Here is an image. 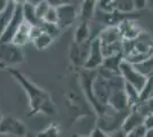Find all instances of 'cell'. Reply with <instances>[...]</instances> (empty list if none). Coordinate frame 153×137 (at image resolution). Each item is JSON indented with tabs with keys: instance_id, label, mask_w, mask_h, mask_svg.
Returning a JSON list of instances; mask_svg holds the SVG:
<instances>
[{
	"instance_id": "6da1fadb",
	"label": "cell",
	"mask_w": 153,
	"mask_h": 137,
	"mask_svg": "<svg viewBox=\"0 0 153 137\" xmlns=\"http://www.w3.org/2000/svg\"><path fill=\"white\" fill-rule=\"evenodd\" d=\"M9 74L13 77L22 88L25 90L27 98H29V105H30V116L34 114H46L51 116L55 113V106L51 102L49 94L41 89L40 87L33 84L26 78L24 74H22L19 71L15 70L13 67L7 69Z\"/></svg>"
},
{
	"instance_id": "7a4b0ae2",
	"label": "cell",
	"mask_w": 153,
	"mask_h": 137,
	"mask_svg": "<svg viewBox=\"0 0 153 137\" xmlns=\"http://www.w3.org/2000/svg\"><path fill=\"white\" fill-rule=\"evenodd\" d=\"M153 55V41L146 33H142L137 39L123 40L122 56L131 64H138Z\"/></svg>"
},
{
	"instance_id": "3957f363",
	"label": "cell",
	"mask_w": 153,
	"mask_h": 137,
	"mask_svg": "<svg viewBox=\"0 0 153 137\" xmlns=\"http://www.w3.org/2000/svg\"><path fill=\"white\" fill-rule=\"evenodd\" d=\"M105 57L122 54L123 38L118 26H106L97 36Z\"/></svg>"
},
{
	"instance_id": "277c9868",
	"label": "cell",
	"mask_w": 153,
	"mask_h": 137,
	"mask_svg": "<svg viewBox=\"0 0 153 137\" xmlns=\"http://www.w3.org/2000/svg\"><path fill=\"white\" fill-rule=\"evenodd\" d=\"M24 59L22 47L14 45L13 42L0 44V66L6 69L19 65Z\"/></svg>"
},
{
	"instance_id": "5b68a950",
	"label": "cell",
	"mask_w": 153,
	"mask_h": 137,
	"mask_svg": "<svg viewBox=\"0 0 153 137\" xmlns=\"http://www.w3.org/2000/svg\"><path fill=\"white\" fill-rule=\"evenodd\" d=\"M120 74L125 80L126 84H129L133 87H135L138 91L143 89V87L146 82L147 78L145 76H143L136 67L134 64L129 63L127 61H122L121 65H120Z\"/></svg>"
},
{
	"instance_id": "8992f818",
	"label": "cell",
	"mask_w": 153,
	"mask_h": 137,
	"mask_svg": "<svg viewBox=\"0 0 153 137\" xmlns=\"http://www.w3.org/2000/svg\"><path fill=\"white\" fill-rule=\"evenodd\" d=\"M104 59H105V56L103 54L101 41L98 39V37H95L90 41L89 54H88V59L85 63L83 69L90 70V71H96L103 65Z\"/></svg>"
},
{
	"instance_id": "52a82bcc",
	"label": "cell",
	"mask_w": 153,
	"mask_h": 137,
	"mask_svg": "<svg viewBox=\"0 0 153 137\" xmlns=\"http://www.w3.org/2000/svg\"><path fill=\"white\" fill-rule=\"evenodd\" d=\"M0 134L24 137L27 134V129L25 124L19 119L12 116H4L0 121Z\"/></svg>"
},
{
	"instance_id": "ba28073f",
	"label": "cell",
	"mask_w": 153,
	"mask_h": 137,
	"mask_svg": "<svg viewBox=\"0 0 153 137\" xmlns=\"http://www.w3.org/2000/svg\"><path fill=\"white\" fill-rule=\"evenodd\" d=\"M79 16V12L76 5L66 4L57 7V25L61 30L70 27Z\"/></svg>"
},
{
	"instance_id": "9c48e42d",
	"label": "cell",
	"mask_w": 153,
	"mask_h": 137,
	"mask_svg": "<svg viewBox=\"0 0 153 137\" xmlns=\"http://www.w3.org/2000/svg\"><path fill=\"white\" fill-rule=\"evenodd\" d=\"M24 22V16H23V7L22 5H17L15 13H14L13 19L10 20L9 24L7 25L6 30L0 37V44H8L12 42L14 39L15 33L17 32L19 27L22 25V23Z\"/></svg>"
},
{
	"instance_id": "30bf717a",
	"label": "cell",
	"mask_w": 153,
	"mask_h": 137,
	"mask_svg": "<svg viewBox=\"0 0 153 137\" xmlns=\"http://www.w3.org/2000/svg\"><path fill=\"white\" fill-rule=\"evenodd\" d=\"M90 41L91 40L83 44H76L73 41L70 50V59L76 66H80V67L85 66V63L88 59V54H89Z\"/></svg>"
},
{
	"instance_id": "8fae6325",
	"label": "cell",
	"mask_w": 153,
	"mask_h": 137,
	"mask_svg": "<svg viewBox=\"0 0 153 137\" xmlns=\"http://www.w3.org/2000/svg\"><path fill=\"white\" fill-rule=\"evenodd\" d=\"M55 38L47 33L41 27V24L37 26H32V40L31 42L34 45V47L39 50L47 49L49 46L53 44Z\"/></svg>"
},
{
	"instance_id": "7c38bea8",
	"label": "cell",
	"mask_w": 153,
	"mask_h": 137,
	"mask_svg": "<svg viewBox=\"0 0 153 137\" xmlns=\"http://www.w3.org/2000/svg\"><path fill=\"white\" fill-rule=\"evenodd\" d=\"M118 27H119V31L121 33L123 40L137 39L143 33L138 23L134 20H130V19H123V21L119 23Z\"/></svg>"
},
{
	"instance_id": "4fadbf2b",
	"label": "cell",
	"mask_w": 153,
	"mask_h": 137,
	"mask_svg": "<svg viewBox=\"0 0 153 137\" xmlns=\"http://www.w3.org/2000/svg\"><path fill=\"white\" fill-rule=\"evenodd\" d=\"M108 105H110L112 109H114L115 111H119V112L130 111L125 88L113 91V94L111 95V98H110V101H108Z\"/></svg>"
},
{
	"instance_id": "5bb4252c",
	"label": "cell",
	"mask_w": 153,
	"mask_h": 137,
	"mask_svg": "<svg viewBox=\"0 0 153 137\" xmlns=\"http://www.w3.org/2000/svg\"><path fill=\"white\" fill-rule=\"evenodd\" d=\"M144 121H145V116L142 112L138 111L137 109H131L128 112V114L126 116L123 122H122L121 129H123L127 133V131L134 129L140 124H144Z\"/></svg>"
},
{
	"instance_id": "9a60e30c",
	"label": "cell",
	"mask_w": 153,
	"mask_h": 137,
	"mask_svg": "<svg viewBox=\"0 0 153 137\" xmlns=\"http://www.w3.org/2000/svg\"><path fill=\"white\" fill-rule=\"evenodd\" d=\"M32 40V25L27 22H23L22 25L19 27L17 32L14 36L13 42L14 45L19 46V47H24L29 42H31Z\"/></svg>"
},
{
	"instance_id": "2e32d148",
	"label": "cell",
	"mask_w": 153,
	"mask_h": 137,
	"mask_svg": "<svg viewBox=\"0 0 153 137\" xmlns=\"http://www.w3.org/2000/svg\"><path fill=\"white\" fill-rule=\"evenodd\" d=\"M97 7H98L97 0H81V7L79 12L81 21L89 22L90 20H93L95 17Z\"/></svg>"
},
{
	"instance_id": "e0dca14e",
	"label": "cell",
	"mask_w": 153,
	"mask_h": 137,
	"mask_svg": "<svg viewBox=\"0 0 153 137\" xmlns=\"http://www.w3.org/2000/svg\"><path fill=\"white\" fill-rule=\"evenodd\" d=\"M90 34H91V30H90L89 22L81 21L74 31V42L83 44V42L89 41L93 39V38H90Z\"/></svg>"
},
{
	"instance_id": "ac0fdd59",
	"label": "cell",
	"mask_w": 153,
	"mask_h": 137,
	"mask_svg": "<svg viewBox=\"0 0 153 137\" xmlns=\"http://www.w3.org/2000/svg\"><path fill=\"white\" fill-rule=\"evenodd\" d=\"M16 7H17V5H16L14 1H10L8 7H7L2 13L0 14V37H1V34L4 33V31L6 30L7 25L9 24L10 20L13 19Z\"/></svg>"
},
{
	"instance_id": "d6986e66",
	"label": "cell",
	"mask_w": 153,
	"mask_h": 137,
	"mask_svg": "<svg viewBox=\"0 0 153 137\" xmlns=\"http://www.w3.org/2000/svg\"><path fill=\"white\" fill-rule=\"evenodd\" d=\"M122 61H123V56L122 54L120 55H114V56H108L105 57L103 65L101 67H104L108 71L114 72V73H120V65H121Z\"/></svg>"
},
{
	"instance_id": "ffe728a7",
	"label": "cell",
	"mask_w": 153,
	"mask_h": 137,
	"mask_svg": "<svg viewBox=\"0 0 153 137\" xmlns=\"http://www.w3.org/2000/svg\"><path fill=\"white\" fill-rule=\"evenodd\" d=\"M23 7V16H24V21L30 23L32 26H37L41 24V21L36 15V9H34V5H32L30 2H25L22 5Z\"/></svg>"
},
{
	"instance_id": "44dd1931",
	"label": "cell",
	"mask_w": 153,
	"mask_h": 137,
	"mask_svg": "<svg viewBox=\"0 0 153 137\" xmlns=\"http://www.w3.org/2000/svg\"><path fill=\"white\" fill-rule=\"evenodd\" d=\"M135 67L146 78L153 77V55H151L150 57H147L146 59H144L138 64H135Z\"/></svg>"
},
{
	"instance_id": "7402d4cb",
	"label": "cell",
	"mask_w": 153,
	"mask_h": 137,
	"mask_svg": "<svg viewBox=\"0 0 153 137\" xmlns=\"http://www.w3.org/2000/svg\"><path fill=\"white\" fill-rule=\"evenodd\" d=\"M115 9L120 13L129 14L135 10L134 0H113Z\"/></svg>"
},
{
	"instance_id": "603a6c76",
	"label": "cell",
	"mask_w": 153,
	"mask_h": 137,
	"mask_svg": "<svg viewBox=\"0 0 153 137\" xmlns=\"http://www.w3.org/2000/svg\"><path fill=\"white\" fill-rule=\"evenodd\" d=\"M153 97V77H149L143 87V89L140 91V102H146L150 98Z\"/></svg>"
},
{
	"instance_id": "cb8c5ba5",
	"label": "cell",
	"mask_w": 153,
	"mask_h": 137,
	"mask_svg": "<svg viewBox=\"0 0 153 137\" xmlns=\"http://www.w3.org/2000/svg\"><path fill=\"white\" fill-rule=\"evenodd\" d=\"M61 135V129L56 124H51L47 126L45 129L40 130L36 135L37 137H59Z\"/></svg>"
},
{
	"instance_id": "d4e9b609",
	"label": "cell",
	"mask_w": 153,
	"mask_h": 137,
	"mask_svg": "<svg viewBox=\"0 0 153 137\" xmlns=\"http://www.w3.org/2000/svg\"><path fill=\"white\" fill-rule=\"evenodd\" d=\"M51 8V5L46 1V0H44V1H41V2H39L38 5H36L34 6V9H36V15H37V17L39 19V21H44V19H45L46 14H47V12H48V9Z\"/></svg>"
},
{
	"instance_id": "484cf974",
	"label": "cell",
	"mask_w": 153,
	"mask_h": 137,
	"mask_svg": "<svg viewBox=\"0 0 153 137\" xmlns=\"http://www.w3.org/2000/svg\"><path fill=\"white\" fill-rule=\"evenodd\" d=\"M147 133V128L145 124H140L138 127H136L134 129L129 130L126 133V137H145Z\"/></svg>"
},
{
	"instance_id": "4316f807",
	"label": "cell",
	"mask_w": 153,
	"mask_h": 137,
	"mask_svg": "<svg viewBox=\"0 0 153 137\" xmlns=\"http://www.w3.org/2000/svg\"><path fill=\"white\" fill-rule=\"evenodd\" d=\"M42 22L51 23V24H57V8L51 6Z\"/></svg>"
},
{
	"instance_id": "83f0119b",
	"label": "cell",
	"mask_w": 153,
	"mask_h": 137,
	"mask_svg": "<svg viewBox=\"0 0 153 137\" xmlns=\"http://www.w3.org/2000/svg\"><path fill=\"white\" fill-rule=\"evenodd\" d=\"M108 135L110 134H108V131H105L103 128L96 126L95 128L91 130V134H90L89 137H108Z\"/></svg>"
},
{
	"instance_id": "f1b7e54d",
	"label": "cell",
	"mask_w": 153,
	"mask_h": 137,
	"mask_svg": "<svg viewBox=\"0 0 153 137\" xmlns=\"http://www.w3.org/2000/svg\"><path fill=\"white\" fill-rule=\"evenodd\" d=\"M51 7H59L63 6V5H66V4H72L71 0H46Z\"/></svg>"
},
{
	"instance_id": "f546056e",
	"label": "cell",
	"mask_w": 153,
	"mask_h": 137,
	"mask_svg": "<svg viewBox=\"0 0 153 137\" xmlns=\"http://www.w3.org/2000/svg\"><path fill=\"white\" fill-rule=\"evenodd\" d=\"M147 5V0H134V7L135 10H140L145 8Z\"/></svg>"
},
{
	"instance_id": "4dcf8cb0",
	"label": "cell",
	"mask_w": 153,
	"mask_h": 137,
	"mask_svg": "<svg viewBox=\"0 0 153 137\" xmlns=\"http://www.w3.org/2000/svg\"><path fill=\"white\" fill-rule=\"evenodd\" d=\"M144 124L147 129H153V113L149 114L146 118H145V121H144Z\"/></svg>"
},
{
	"instance_id": "1f68e13d",
	"label": "cell",
	"mask_w": 153,
	"mask_h": 137,
	"mask_svg": "<svg viewBox=\"0 0 153 137\" xmlns=\"http://www.w3.org/2000/svg\"><path fill=\"white\" fill-rule=\"evenodd\" d=\"M108 137H126V131L123 129H118V130L111 133Z\"/></svg>"
},
{
	"instance_id": "d6a6232c",
	"label": "cell",
	"mask_w": 153,
	"mask_h": 137,
	"mask_svg": "<svg viewBox=\"0 0 153 137\" xmlns=\"http://www.w3.org/2000/svg\"><path fill=\"white\" fill-rule=\"evenodd\" d=\"M10 1H12V0H0V14L2 13L7 7H8Z\"/></svg>"
},
{
	"instance_id": "836d02e7",
	"label": "cell",
	"mask_w": 153,
	"mask_h": 137,
	"mask_svg": "<svg viewBox=\"0 0 153 137\" xmlns=\"http://www.w3.org/2000/svg\"><path fill=\"white\" fill-rule=\"evenodd\" d=\"M41 1H44V0H27L26 2H30V4H32V5H38L39 2H41Z\"/></svg>"
},
{
	"instance_id": "e575fe53",
	"label": "cell",
	"mask_w": 153,
	"mask_h": 137,
	"mask_svg": "<svg viewBox=\"0 0 153 137\" xmlns=\"http://www.w3.org/2000/svg\"><path fill=\"white\" fill-rule=\"evenodd\" d=\"M12 1H14L16 5H23V4H25L27 0H12Z\"/></svg>"
},
{
	"instance_id": "d590c367",
	"label": "cell",
	"mask_w": 153,
	"mask_h": 137,
	"mask_svg": "<svg viewBox=\"0 0 153 137\" xmlns=\"http://www.w3.org/2000/svg\"><path fill=\"white\" fill-rule=\"evenodd\" d=\"M145 137H153V129H147V133Z\"/></svg>"
},
{
	"instance_id": "8d00e7d4",
	"label": "cell",
	"mask_w": 153,
	"mask_h": 137,
	"mask_svg": "<svg viewBox=\"0 0 153 137\" xmlns=\"http://www.w3.org/2000/svg\"><path fill=\"white\" fill-rule=\"evenodd\" d=\"M0 137H17L14 135H8V134H0Z\"/></svg>"
},
{
	"instance_id": "74e56055",
	"label": "cell",
	"mask_w": 153,
	"mask_h": 137,
	"mask_svg": "<svg viewBox=\"0 0 153 137\" xmlns=\"http://www.w3.org/2000/svg\"><path fill=\"white\" fill-rule=\"evenodd\" d=\"M24 137H37V136H36V135H33V134H30V133H27V134H26Z\"/></svg>"
},
{
	"instance_id": "f35d334b",
	"label": "cell",
	"mask_w": 153,
	"mask_h": 137,
	"mask_svg": "<svg viewBox=\"0 0 153 137\" xmlns=\"http://www.w3.org/2000/svg\"><path fill=\"white\" fill-rule=\"evenodd\" d=\"M2 117H4V116H2V114H1V112H0V121H1V119H2Z\"/></svg>"
},
{
	"instance_id": "ab89813d",
	"label": "cell",
	"mask_w": 153,
	"mask_h": 137,
	"mask_svg": "<svg viewBox=\"0 0 153 137\" xmlns=\"http://www.w3.org/2000/svg\"><path fill=\"white\" fill-rule=\"evenodd\" d=\"M97 1H98V0H97Z\"/></svg>"
}]
</instances>
